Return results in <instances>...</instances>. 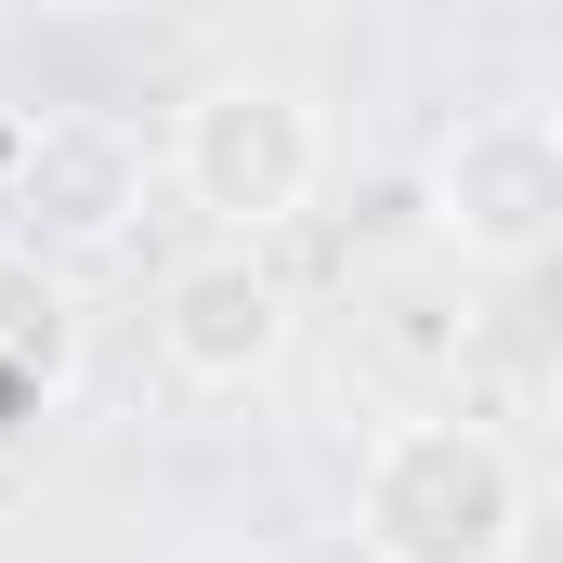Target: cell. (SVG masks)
<instances>
[{
  "label": "cell",
  "mask_w": 563,
  "mask_h": 563,
  "mask_svg": "<svg viewBox=\"0 0 563 563\" xmlns=\"http://www.w3.org/2000/svg\"><path fill=\"white\" fill-rule=\"evenodd\" d=\"M538 485L485 420H394L354 459V551L367 563H525Z\"/></svg>",
  "instance_id": "cell-1"
},
{
  "label": "cell",
  "mask_w": 563,
  "mask_h": 563,
  "mask_svg": "<svg viewBox=\"0 0 563 563\" xmlns=\"http://www.w3.org/2000/svg\"><path fill=\"white\" fill-rule=\"evenodd\" d=\"M420 223L445 263L472 276H525L563 250V119L551 106H472L432 132L420 170Z\"/></svg>",
  "instance_id": "cell-2"
},
{
  "label": "cell",
  "mask_w": 563,
  "mask_h": 563,
  "mask_svg": "<svg viewBox=\"0 0 563 563\" xmlns=\"http://www.w3.org/2000/svg\"><path fill=\"white\" fill-rule=\"evenodd\" d=\"M170 184H184V210H210L236 250H263L276 223L314 210V184H328V119H314L288 79H197L184 119H170Z\"/></svg>",
  "instance_id": "cell-3"
},
{
  "label": "cell",
  "mask_w": 563,
  "mask_h": 563,
  "mask_svg": "<svg viewBox=\"0 0 563 563\" xmlns=\"http://www.w3.org/2000/svg\"><path fill=\"white\" fill-rule=\"evenodd\" d=\"M157 354H170L184 394H250V380H276V354H288V276L263 263V250H236V236L184 250V263L157 276Z\"/></svg>",
  "instance_id": "cell-4"
},
{
  "label": "cell",
  "mask_w": 563,
  "mask_h": 563,
  "mask_svg": "<svg viewBox=\"0 0 563 563\" xmlns=\"http://www.w3.org/2000/svg\"><path fill=\"white\" fill-rule=\"evenodd\" d=\"M144 132L132 119H106V106H66V119H40V132L13 144V223L40 236V250H66V263H92V250H119L144 223Z\"/></svg>",
  "instance_id": "cell-5"
}]
</instances>
